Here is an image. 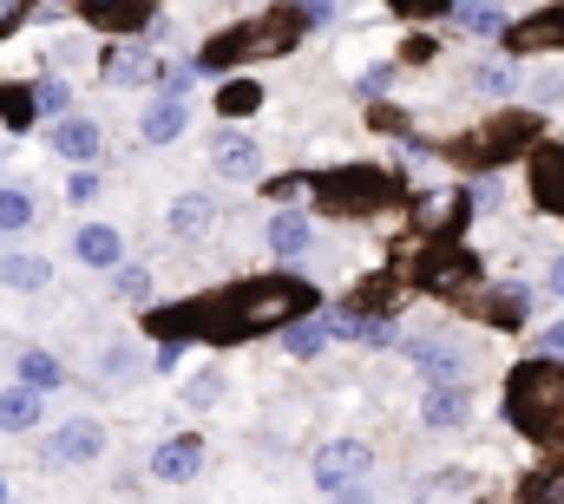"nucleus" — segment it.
Masks as SVG:
<instances>
[{
    "label": "nucleus",
    "instance_id": "obj_32",
    "mask_svg": "<svg viewBox=\"0 0 564 504\" xmlns=\"http://www.w3.org/2000/svg\"><path fill=\"white\" fill-rule=\"evenodd\" d=\"M33 223V190H20V184H0V230L13 237V230H26Z\"/></svg>",
    "mask_w": 564,
    "mask_h": 504
},
{
    "label": "nucleus",
    "instance_id": "obj_23",
    "mask_svg": "<svg viewBox=\"0 0 564 504\" xmlns=\"http://www.w3.org/2000/svg\"><path fill=\"white\" fill-rule=\"evenodd\" d=\"M73 250H79V262H86V269H119L126 243H119V230H112V223H79Z\"/></svg>",
    "mask_w": 564,
    "mask_h": 504
},
{
    "label": "nucleus",
    "instance_id": "obj_29",
    "mask_svg": "<svg viewBox=\"0 0 564 504\" xmlns=\"http://www.w3.org/2000/svg\"><path fill=\"white\" fill-rule=\"evenodd\" d=\"M263 106V86L257 79H224L217 86V119H243V112H257Z\"/></svg>",
    "mask_w": 564,
    "mask_h": 504
},
{
    "label": "nucleus",
    "instance_id": "obj_34",
    "mask_svg": "<svg viewBox=\"0 0 564 504\" xmlns=\"http://www.w3.org/2000/svg\"><path fill=\"white\" fill-rule=\"evenodd\" d=\"M453 7L459 0H388V13H401V20H453Z\"/></svg>",
    "mask_w": 564,
    "mask_h": 504
},
{
    "label": "nucleus",
    "instance_id": "obj_4",
    "mask_svg": "<svg viewBox=\"0 0 564 504\" xmlns=\"http://www.w3.org/2000/svg\"><path fill=\"white\" fill-rule=\"evenodd\" d=\"M506 419H512V432H525L539 446L564 439V361H552V354L519 361L506 374Z\"/></svg>",
    "mask_w": 564,
    "mask_h": 504
},
{
    "label": "nucleus",
    "instance_id": "obj_14",
    "mask_svg": "<svg viewBox=\"0 0 564 504\" xmlns=\"http://www.w3.org/2000/svg\"><path fill=\"white\" fill-rule=\"evenodd\" d=\"M466 419H473V386H466V380H426L421 426H433V432H453V426H466Z\"/></svg>",
    "mask_w": 564,
    "mask_h": 504
},
{
    "label": "nucleus",
    "instance_id": "obj_45",
    "mask_svg": "<svg viewBox=\"0 0 564 504\" xmlns=\"http://www.w3.org/2000/svg\"><path fill=\"white\" fill-rule=\"evenodd\" d=\"M0 504H7V479H0Z\"/></svg>",
    "mask_w": 564,
    "mask_h": 504
},
{
    "label": "nucleus",
    "instance_id": "obj_39",
    "mask_svg": "<svg viewBox=\"0 0 564 504\" xmlns=\"http://www.w3.org/2000/svg\"><path fill=\"white\" fill-rule=\"evenodd\" d=\"M33 7H40V0H0V40H7L20 20H33Z\"/></svg>",
    "mask_w": 564,
    "mask_h": 504
},
{
    "label": "nucleus",
    "instance_id": "obj_8",
    "mask_svg": "<svg viewBox=\"0 0 564 504\" xmlns=\"http://www.w3.org/2000/svg\"><path fill=\"white\" fill-rule=\"evenodd\" d=\"M164 59L151 53V40H112L99 46V86H158Z\"/></svg>",
    "mask_w": 564,
    "mask_h": 504
},
{
    "label": "nucleus",
    "instance_id": "obj_11",
    "mask_svg": "<svg viewBox=\"0 0 564 504\" xmlns=\"http://www.w3.org/2000/svg\"><path fill=\"white\" fill-rule=\"evenodd\" d=\"M506 53H512V59H519V53H564V0L525 13V20H512V26H506Z\"/></svg>",
    "mask_w": 564,
    "mask_h": 504
},
{
    "label": "nucleus",
    "instance_id": "obj_36",
    "mask_svg": "<svg viewBox=\"0 0 564 504\" xmlns=\"http://www.w3.org/2000/svg\"><path fill=\"white\" fill-rule=\"evenodd\" d=\"M394 73H401L394 59H381V66H368V73H361V92H368V99H381V92L394 86Z\"/></svg>",
    "mask_w": 564,
    "mask_h": 504
},
{
    "label": "nucleus",
    "instance_id": "obj_16",
    "mask_svg": "<svg viewBox=\"0 0 564 504\" xmlns=\"http://www.w3.org/2000/svg\"><path fill=\"white\" fill-rule=\"evenodd\" d=\"M204 472V432H177L164 446H151V479L158 485H184Z\"/></svg>",
    "mask_w": 564,
    "mask_h": 504
},
{
    "label": "nucleus",
    "instance_id": "obj_20",
    "mask_svg": "<svg viewBox=\"0 0 564 504\" xmlns=\"http://www.w3.org/2000/svg\"><path fill=\"white\" fill-rule=\"evenodd\" d=\"M263 243L289 262V255H308V243H315V223H308V210H276L270 223H263Z\"/></svg>",
    "mask_w": 564,
    "mask_h": 504
},
{
    "label": "nucleus",
    "instance_id": "obj_5",
    "mask_svg": "<svg viewBox=\"0 0 564 504\" xmlns=\"http://www.w3.org/2000/svg\"><path fill=\"white\" fill-rule=\"evenodd\" d=\"M388 204H401V177L381 171V164H341L315 184L322 217H381Z\"/></svg>",
    "mask_w": 564,
    "mask_h": 504
},
{
    "label": "nucleus",
    "instance_id": "obj_2",
    "mask_svg": "<svg viewBox=\"0 0 564 504\" xmlns=\"http://www.w3.org/2000/svg\"><path fill=\"white\" fill-rule=\"evenodd\" d=\"M302 33H308V20H302V0H276V7H263L257 20H237V26H224V33H210L204 46H197V73H230V66H263V59H289L295 46H302Z\"/></svg>",
    "mask_w": 564,
    "mask_h": 504
},
{
    "label": "nucleus",
    "instance_id": "obj_33",
    "mask_svg": "<svg viewBox=\"0 0 564 504\" xmlns=\"http://www.w3.org/2000/svg\"><path fill=\"white\" fill-rule=\"evenodd\" d=\"M217 399H224V374H217V368H204V374L184 380V406H191V413H204V406H217Z\"/></svg>",
    "mask_w": 564,
    "mask_h": 504
},
{
    "label": "nucleus",
    "instance_id": "obj_12",
    "mask_svg": "<svg viewBox=\"0 0 564 504\" xmlns=\"http://www.w3.org/2000/svg\"><path fill=\"white\" fill-rule=\"evenodd\" d=\"M79 20H93V26H106L112 40H132L151 26V13H158V0H66Z\"/></svg>",
    "mask_w": 564,
    "mask_h": 504
},
{
    "label": "nucleus",
    "instance_id": "obj_30",
    "mask_svg": "<svg viewBox=\"0 0 564 504\" xmlns=\"http://www.w3.org/2000/svg\"><path fill=\"white\" fill-rule=\"evenodd\" d=\"M0 119L7 131H26L40 119V99H33V86H0Z\"/></svg>",
    "mask_w": 564,
    "mask_h": 504
},
{
    "label": "nucleus",
    "instance_id": "obj_44",
    "mask_svg": "<svg viewBox=\"0 0 564 504\" xmlns=\"http://www.w3.org/2000/svg\"><path fill=\"white\" fill-rule=\"evenodd\" d=\"M545 288H552V295H564V255L552 262V269H545Z\"/></svg>",
    "mask_w": 564,
    "mask_h": 504
},
{
    "label": "nucleus",
    "instance_id": "obj_41",
    "mask_svg": "<svg viewBox=\"0 0 564 504\" xmlns=\"http://www.w3.org/2000/svg\"><path fill=\"white\" fill-rule=\"evenodd\" d=\"M119 288H126L132 302H144V295H151V269H119Z\"/></svg>",
    "mask_w": 564,
    "mask_h": 504
},
{
    "label": "nucleus",
    "instance_id": "obj_17",
    "mask_svg": "<svg viewBox=\"0 0 564 504\" xmlns=\"http://www.w3.org/2000/svg\"><path fill=\"white\" fill-rule=\"evenodd\" d=\"M46 151H59L66 164H99V151H106V131H99V119H79V112H66V119H53V131H46Z\"/></svg>",
    "mask_w": 564,
    "mask_h": 504
},
{
    "label": "nucleus",
    "instance_id": "obj_6",
    "mask_svg": "<svg viewBox=\"0 0 564 504\" xmlns=\"http://www.w3.org/2000/svg\"><path fill=\"white\" fill-rule=\"evenodd\" d=\"M414 275H421V288H433V295H466V288H479V255L466 250V243H453V237H440L421 255Z\"/></svg>",
    "mask_w": 564,
    "mask_h": 504
},
{
    "label": "nucleus",
    "instance_id": "obj_40",
    "mask_svg": "<svg viewBox=\"0 0 564 504\" xmlns=\"http://www.w3.org/2000/svg\"><path fill=\"white\" fill-rule=\"evenodd\" d=\"M132 368H139L132 348H106V354H99V374H132Z\"/></svg>",
    "mask_w": 564,
    "mask_h": 504
},
{
    "label": "nucleus",
    "instance_id": "obj_37",
    "mask_svg": "<svg viewBox=\"0 0 564 504\" xmlns=\"http://www.w3.org/2000/svg\"><path fill=\"white\" fill-rule=\"evenodd\" d=\"M532 354H552V361H564V315H558V321H545V328H539Z\"/></svg>",
    "mask_w": 564,
    "mask_h": 504
},
{
    "label": "nucleus",
    "instance_id": "obj_9",
    "mask_svg": "<svg viewBox=\"0 0 564 504\" xmlns=\"http://www.w3.org/2000/svg\"><path fill=\"white\" fill-rule=\"evenodd\" d=\"M210 171H217L224 184H257V177H263V144H257L250 131H217V138H210Z\"/></svg>",
    "mask_w": 564,
    "mask_h": 504
},
{
    "label": "nucleus",
    "instance_id": "obj_18",
    "mask_svg": "<svg viewBox=\"0 0 564 504\" xmlns=\"http://www.w3.org/2000/svg\"><path fill=\"white\" fill-rule=\"evenodd\" d=\"M525 315H532V288H525V282H499L492 295H479V321L499 328V335H519Z\"/></svg>",
    "mask_w": 564,
    "mask_h": 504
},
{
    "label": "nucleus",
    "instance_id": "obj_28",
    "mask_svg": "<svg viewBox=\"0 0 564 504\" xmlns=\"http://www.w3.org/2000/svg\"><path fill=\"white\" fill-rule=\"evenodd\" d=\"M20 386H33V393H53V386H66L59 354H46V348H26V354H20Z\"/></svg>",
    "mask_w": 564,
    "mask_h": 504
},
{
    "label": "nucleus",
    "instance_id": "obj_15",
    "mask_svg": "<svg viewBox=\"0 0 564 504\" xmlns=\"http://www.w3.org/2000/svg\"><path fill=\"white\" fill-rule=\"evenodd\" d=\"M99 452H106V426L99 419H66V426L46 432V459L53 465H93Z\"/></svg>",
    "mask_w": 564,
    "mask_h": 504
},
{
    "label": "nucleus",
    "instance_id": "obj_43",
    "mask_svg": "<svg viewBox=\"0 0 564 504\" xmlns=\"http://www.w3.org/2000/svg\"><path fill=\"white\" fill-rule=\"evenodd\" d=\"M302 20H308V26H328V20H335V0H302Z\"/></svg>",
    "mask_w": 564,
    "mask_h": 504
},
{
    "label": "nucleus",
    "instance_id": "obj_27",
    "mask_svg": "<svg viewBox=\"0 0 564 504\" xmlns=\"http://www.w3.org/2000/svg\"><path fill=\"white\" fill-rule=\"evenodd\" d=\"M473 92L512 99V92H519V59H479V66H473Z\"/></svg>",
    "mask_w": 564,
    "mask_h": 504
},
{
    "label": "nucleus",
    "instance_id": "obj_31",
    "mask_svg": "<svg viewBox=\"0 0 564 504\" xmlns=\"http://www.w3.org/2000/svg\"><path fill=\"white\" fill-rule=\"evenodd\" d=\"M33 99H40V119H66V112H73V86H66L59 73L33 79Z\"/></svg>",
    "mask_w": 564,
    "mask_h": 504
},
{
    "label": "nucleus",
    "instance_id": "obj_35",
    "mask_svg": "<svg viewBox=\"0 0 564 504\" xmlns=\"http://www.w3.org/2000/svg\"><path fill=\"white\" fill-rule=\"evenodd\" d=\"M519 504H564V472H539L532 485H525V498Z\"/></svg>",
    "mask_w": 564,
    "mask_h": 504
},
{
    "label": "nucleus",
    "instance_id": "obj_25",
    "mask_svg": "<svg viewBox=\"0 0 564 504\" xmlns=\"http://www.w3.org/2000/svg\"><path fill=\"white\" fill-rule=\"evenodd\" d=\"M328 341H335L328 315H302V321H289V328H282V348H289L295 361H315V354H322Z\"/></svg>",
    "mask_w": 564,
    "mask_h": 504
},
{
    "label": "nucleus",
    "instance_id": "obj_10",
    "mask_svg": "<svg viewBox=\"0 0 564 504\" xmlns=\"http://www.w3.org/2000/svg\"><path fill=\"white\" fill-rule=\"evenodd\" d=\"M401 354H408L426 380H466V341H459V335H408Z\"/></svg>",
    "mask_w": 564,
    "mask_h": 504
},
{
    "label": "nucleus",
    "instance_id": "obj_26",
    "mask_svg": "<svg viewBox=\"0 0 564 504\" xmlns=\"http://www.w3.org/2000/svg\"><path fill=\"white\" fill-rule=\"evenodd\" d=\"M46 282H53V262H46V255H0V288L33 295V288H46Z\"/></svg>",
    "mask_w": 564,
    "mask_h": 504
},
{
    "label": "nucleus",
    "instance_id": "obj_3",
    "mask_svg": "<svg viewBox=\"0 0 564 504\" xmlns=\"http://www.w3.org/2000/svg\"><path fill=\"white\" fill-rule=\"evenodd\" d=\"M545 144V112H492V119H479L473 131H459V138H446V144H433L446 164H459V171H506V164H519V157H532Z\"/></svg>",
    "mask_w": 564,
    "mask_h": 504
},
{
    "label": "nucleus",
    "instance_id": "obj_21",
    "mask_svg": "<svg viewBox=\"0 0 564 504\" xmlns=\"http://www.w3.org/2000/svg\"><path fill=\"white\" fill-rule=\"evenodd\" d=\"M184 125H191V106L158 92V99L144 106V119H139V138L144 144H171V138H184Z\"/></svg>",
    "mask_w": 564,
    "mask_h": 504
},
{
    "label": "nucleus",
    "instance_id": "obj_42",
    "mask_svg": "<svg viewBox=\"0 0 564 504\" xmlns=\"http://www.w3.org/2000/svg\"><path fill=\"white\" fill-rule=\"evenodd\" d=\"M66 197H73V204H93V197H99V171H79V177L66 184Z\"/></svg>",
    "mask_w": 564,
    "mask_h": 504
},
{
    "label": "nucleus",
    "instance_id": "obj_38",
    "mask_svg": "<svg viewBox=\"0 0 564 504\" xmlns=\"http://www.w3.org/2000/svg\"><path fill=\"white\" fill-rule=\"evenodd\" d=\"M564 99V73H539L532 79V106H558Z\"/></svg>",
    "mask_w": 564,
    "mask_h": 504
},
{
    "label": "nucleus",
    "instance_id": "obj_13",
    "mask_svg": "<svg viewBox=\"0 0 564 504\" xmlns=\"http://www.w3.org/2000/svg\"><path fill=\"white\" fill-rule=\"evenodd\" d=\"M525 184H532V204L545 210V217H558L564 223V144H539L532 157H525Z\"/></svg>",
    "mask_w": 564,
    "mask_h": 504
},
{
    "label": "nucleus",
    "instance_id": "obj_19",
    "mask_svg": "<svg viewBox=\"0 0 564 504\" xmlns=\"http://www.w3.org/2000/svg\"><path fill=\"white\" fill-rule=\"evenodd\" d=\"M164 223H171L177 243H197V237H210V223H217V197H210V190H184V197L164 210Z\"/></svg>",
    "mask_w": 564,
    "mask_h": 504
},
{
    "label": "nucleus",
    "instance_id": "obj_1",
    "mask_svg": "<svg viewBox=\"0 0 564 504\" xmlns=\"http://www.w3.org/2000/svg\"><path fill=\"white\" fill-rule=\"evenodd\" d=\"M315 282L270 269V275H250L237 288H217V295H191L177 308H158L151 315V335L158 341H250V335H282L289 321L315 315Z\"/></svg>",
    "mask_w": 564,
    "mask_h": 504
},
{
    "label": "nucleus",
    "instance_id": "obj_22",
    "mask_svg": "<svg viewBox=\"0 0 564 504\" xmlns=\"http://www.w3.org/2000/svg\"><path fill=\"white\" fill-rule=\"evenodd\" d=\"M453 26H459V33H473V40H506L512 13H506L499 0H459V7H453Z\"/></svg>",
    "mask_w": 564,
    "mask_h": 504
},
{
    "label": "nucleus",
    "instance_id": "obj_7",
    "mask_svg": "<svg viewBox=\"0 0 564 504\" xmlns=\"http://www.w3.org/2000/svg\"><path fill=\"white\" fill-rule=\"evenodd\" d=\"M368 472H375V452H368L361 439H328V446L308 459V479H315L322 492H355Z\"/></svg>",
    "mask_w": 564,
    "mask_h": 504
},
{
    "label": "nucleus",
    "instance_id": "obj_24",
    "mask_svg": "<svg viewBox=\"0 0 564 504\" xmlns=\"http://www.w3.org/2000/svg\"><path fill=\"white\" fill-rule=\"evenodd\" d=\"M40 419H46V406L33 386H0V432H33Z\"/></svg>",
    "mask_w": 564,
    "mask_h": 504
}]
</instances>
